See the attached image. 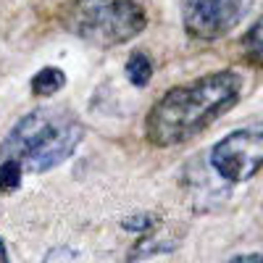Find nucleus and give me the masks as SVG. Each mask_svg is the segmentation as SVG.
I'll return each instance as SVG.
<instances>
[{"label":"nucleus","mask_w":263,"mask_h":263,"mask_svg":"<svg viewBox=\"0 0 263 263\" xmlns=\"http://www.w3.org/2000/svg\"><path fill=\"white\" fill-rule=\"evenodd\" d=\"M239 95L242 77L229 69L171 87L150 108L145 119V140L156 147L182 145L232 111Z\"/></svg>","instance_id":"nucleus-1"},{"label":"nucleus","mask_w":263,"mask_h":263,"mask_svg":"<svg viewBox=\"0 0 263 263\" xmlns=\"http://www.w3.org/2000/svg\"><path fill=\"white\" fill-rule=\"evenodd\" d=\"M84 140V126L61 108H37L21 116L0 145V161H13L24 174H45L69 161Z\"/></svg>","instance_id":"nucleus-2"},{"label":"nucleus","mask_w":263,"mask_h":263,"mask_svg":"<svg viewBox=\"0 0 263 263\" xmlns=\"http://www.w3.org/2000/svg\"><path fill=\"white\" fill-rule=\"evenodd\" d=\"M63 29L95 48H116L147 27L137 0H69L61 8Z\"/></svg>","instance_id":"nucleus-3"},{"label":"nucleus","mask_w":263,"mask_h":263,"mask_svg":"<svg viewBox=\"0 0 263 263\" xmlns=\"http://www.w3.org/2000/svg\"><path fill=\"white\" fill-rule=\"evenodd\" d=\"M211 168L229 184L245 182L263 168V121L229 132L211 147Z\"/></svg>","instance_id":"nucleus-4"},{"label":"nucleus","mask_w":263,"mask_h":263,"mask_svg":"<svg viewBox=\"0 0 263 263\" xmlns=\"http://www.w3.org/2000/svg\"><path fill=\"white\" fill-rule=\"evenodd\" d=\"M253 0H182V24L195 40H221L242 24Z\"/></svg>","instance_id":"nucleus-5"},{"label":"nucleus","mask_w":263,"mask_h":263,"mask_svg":"<svg viewBox=\"0 0 263 263\" xmlns=\"http://www.w3.org/2000/svg\"><path fill=\"white\" fill-rule=\"evenodd\" d=\"M63 84H66V74L55 69V66H45V69H40L32 77V92L37 98H50L58 90H63Z\"/></svg>","instance_id":"nucleus-6"},{"label":"nucleus","mask_w":263,"mask_h":263,"mask_svg":"<svg viewBox=\"0 0 263 263\" xmlns=\"http://www.w3.org/2000/svg\"><path fill=\"white\" fill-rule=\"evenodd\" d=\"M124 71H126V79L135 84V87H145L150 82V77H153V63H150V58L142 50H135V53L129 55Z\"/></svg>","instance_id":"nucleus-7"},{"label":"nucleus","mask_w":263,"mask_h":263,"mask_svg":"<svg viewBox=\"0 0 263 263\" xmlns=\"http://www.w3.org/2000/svg\"><path fill=\"white\" fill-rule=\"evenodd\" d=\"M242 48H245L250 61L263 66V16H258V21L250 27V32L242 37Z\"/></svg>","instance_id":"nucleus-8"},{"label":"nucleus","mask_w":263,"mask_h":263,"mask_svg":"<svg viewBox=\"0 0 263 263\" xmlns=\"http://www.w3.org/2000/svg\"><path fill=\"white\" fill-rule=\"evenodd\" d=\"M21 177H24L21 166H16L13 161H0V192L11 195L13 190H18L21 187Z\"/></svg>","instance_id":"nucleus-9"},{"label":"nucleus","mask_w":263,"mask_h":263,"mask_svg":"<svg viewBox=\"0 0 263 263\" xmlns=\"http://www.w3.org/2000/svg\"><path fill=\"white\" fill-rule=\"evenodd\" d=\"M234 260H263V255H255V253H245V255H232Z\"/></svg>","instance_id":"nucleus-10"},{"label":"nucleus","mask_w":263,"mask_h":263,"mask_svg":"<svg viewBox=\"0 0 263 263\" xmlns=\"http://www.w3.org/2000/svg\"><path fill=\"white\" fill-rule=\"evenodd\" d=\"M0 260H8V253H6V245H3V239H0Z\"/></svg>","instance_id":"nucleus-11"}]
</instances>
